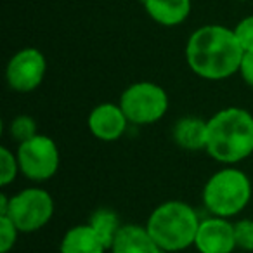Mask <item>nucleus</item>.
Masks as SVG:
<instances>
[{"label": "nucleus", "mask_w": 253, "mask_h": 253, "mask_svg": "<svg viewBox=\"0 0 253 253\" xmlns=\"http://www.w3.org/2000/svg\"><path fill=\"white\" fill-rule=\"evenodd\" d=\"M120 106L130 123L151 125L165 116L169 109V95L165 88L153 82H137L123 90Z\"/></svg>", "instance_id": "5"}, {"label": "nucleus", "mask_w": 253, "mask_h": 253, "mask_svg": "<svg viewBox=\"0 0 253 253\" xmlns=\"http://www.w3.org/2000/svg\"><path fill=\"white\" fill-rule=\"evenodd\" d=\"M149 18L163 26H177L191 12V0H141Z\"/></svg>", "instance_id": "14"}, {"label": "nucleus", "mask_w": 253, "mask_h": 253, "mask_svg": "<svg viewBox=\"0 0 253 253\" xmlns=\"http://www.w3.org/2000/svg\"><path fill=\"white\" fill-rule=\"evenodd\" d=\"M200 222L193 207L170 200L153 210L146 227L163 252H180L194 245Z\"/></svg>", "instance_id": "3"}, {"label": "nucleus", "mask_w": 253, "mask_h": 253, "mask_svg": "<svg viewBox=\"0 0 253 253\" xmlns=\"http://www.w3.org/2000/svg\"><path fill=\"white\" fill-rule=\"evenodd\" d=\"M88 225L97 232V236L104 241L108 250H111L113 241H115L116 234H118L120 227L123 224L120 222V217L116 211L109 210V208H99L90 215Z\"/></svg>", "instance_id": "15"}, {"label": "nucleus", "mask_w": 253, "mask_h": 253, "mask_svg": "<svg viewBox=\"0 0 253 253\" xmlns=\"http://www.w3.org/2000/svg\"><path fill=\"white\" fill-rule=\"evenodd\" d=\"M194 246L200 253H232L236 246L234 224L224 217L205 218L200 222Z\"/></svg>", "instance_id": "9"}, {"label": "nucleus", "mask_w": 253, "mask_h": 253, "mask_svg": "<svg viewBox=\"0 0 253 253\" xmlns=\"http://www.w3.org/2000/svg\"><path fill=\"white\" fill-rule=\"evenodd\" d=\"M18 172H21L19 170L18 156L9 148L2 146L0 148V184H2V187L9 186L16 179Z\"/></svg>", "instance_id": "16"}, {"label": "nucleus", "mask_w": 253, "mask_h": 253, "mask_svg": "<svg viewBox=\"0 0 253 253\" xmlns=\"http://www.w3.org/2000/svg\"><path fill=\"white\" fill-rule=\"evenodd\" d=\"M207 151L215 162L234 165L253 153V115L243 108L217 111L207 125Z\"/></svg>", "instance_id": "2"}, {"label": "nucleus", "mask_w": 253, "mask_h": 253, "mask_svg": "<svg viewBox=\"0 0 253 253\" xmlns=\"http://www.w3.org/2000/svg\"><path fill=\"white\" fill-rule=\"evenodd\" d=\"M87 123L88 130L94 137L104 142H113L125 134L128 118L125 116L120 104L102 102L90 111Z\"/></svg>", "instance_id": "10"}, {"label": "nucleus", "mask_w": 253, "mask_h": 253, "mask_svg": "<svg viewBox=\"0 0 253 253\" xmlns=\"http://www.w3.org/2000/svg\"><path fill=\"white\" fill-rule=\"evenodd\" d=\"M9 210V198L4 193L0 194V215H7Z\"/></svg>", "instance_id": "22"}, {"label": "nucleus", "mask_w": 253, "mask_h": 253, "mask_svg": "<svg viewBox=\"0 0 253 253\" xmlns=\"http://www.w3.org/2000/svg\"><path fill=\"white\" fill-rule=\"evenodd\" d=\"M239 73H241L243 80L253 87V52H245L241 59V66H239Z\"/></svg>", "instance_id": "21"}, {"label": "nucleus", "mask_w": 253, "mask_h": 253, "mask_svg": "<svg viewBox=\"0 0 253 253\" xmlns=\"http://www.w3.org/2000/svg\"><path fill=\"white\" fill-rule=\"evenodd\" d=\"M252 200V182L238 169H222L208 179L203 187V203L211 215L231 218L248 207Z\"/></svg>", "instance_id": "4"}, {"label": "nucleus", "mask_w": 253, "mask_h": 253, "mask_svg": "<svg viewBox=\"0 0 253 253\" xmlns=\"http://www.w3.org/2000/svg\"><path fill=\"white\" fill-rule=\"evenodd\" d=\"M245 50L234 30L208 25L198 28L186 45V61L194 75L205 80H225L239 71Z\"/></svg>", "instance_id": "1"}, {"label": "nucleus", "mask_w": 253, "mask_h": 253, "mask_svg": "<svg viewBox=\"0 0 253 253\" xmlns=\"http://www.w3.org/2000/svg\"><path fill=\"white\" fill-rule=\"evenodd\" d=\"M9 134L12 139L21 144V142L28 141V139L37 135V123L32 116L28 115H19L18 118H14L9 125Z\"/></svg>", "instance_id": "17"}, {"label": "nucleus", "mask_w": 253, "mask_h": 253, "mask_svg": "<svg viewBox=\"0 0 253 253\" xmlns=\"http://www.w3.org/2000/svg\"><path fill=\"white\" fill-rule=\"evenodd\" d=\"M111 253H163V250L153 239L146 225L125 224L120 227L113 241Z\"/></svg>", "instance_id": "11"}, {"label": "nucleus", "mask_w": 253, "mask_h": 253, "mask_svg": "<svg viewBox=\"0 0 253 253\" xmlns=\"http://www.w3.org/2000/svg\"><path fill=\"white\" fill-rule=\"evenodd\" d=\"M16 156L23 175L35 182L49 180L59 169V149L56 142L47 135L37 134L35 137L21 142Z\"/></svg>", "instance_id": "7"}, {"label": "nucleus", "mask_w": 253, "mask_h": 253, "mask_svg": "<svg viewBox=\"0 0 253 253\" xmlns=\"http://www.w3.org/2000/svg\"><path fill=\"white\" fill-rule=\"evenodd\" d=\"M108 246L104 245L97 232L88 224H80L66 231L61 239V253H104Z\"/></svg>", "instance_id": "12"}, {"label": "nucleus", "mask_w": 253, "mask_h": 253, "mask_svg": "<svg viewBox=\"0 0 253 253\" xmlns=\"http://www.w3.org/2000/svg\"><path fill=\"white\" fill-rule=\"evenodd\" d=\"M18 232L19 229L7 215H0V253H9L14 248Z\"/></svg>", "instance_id": "18"}, {"label": "nucleus", "mask_w": 253, "mask_h": 253, "mask_svg": "<svg viewBox=\"0 0 253 253\" xmlns=\"http://www.w3.org/2000/svg\"><path fill=\"white\" fill-rule=\"evenodd\" d=\"M45 70V56L35 47H26L11 57L5 68V78L12 90L33 92L43 82Z\"/></svg>", "instance_id": "8"}, {"label": "nucleus", "mask_w": 253, "mask_h": 253, "mask_svg": "<svg viewBox=\"0 0 253 253\" xmlns=\"http://www.w3.org/2000/svg\"><path fill=\"white\" fill-rule=\"evenodd\" d=\"M236 39L245 52H253V16H248L238 23L234 30Z\"/></svg>", "instance_id": "20"}, {"label": "nucleus", "mask_w": 253, "mask_h": 253, "mask_svg": "<svg viewBox=\"0 0 253 253\" xmlns=\"http://www.w3.org/2000/svg\"><path fill=\"white\" fill-rule=\"evenodd\" d=\"M207 125L208 122L198 116H184L173 125V141L187 151L207 149Z\"/></svg>", "instance_id": "13"}, {"label": "nucleus", "mask_w": 253, "mask_h": 253, "mask_svg": "<svg viewBox=\"0 0 253 253\" xmlns=\"http://www.w3.org/2000/svg\"><path fill=\"white\" fill-rule=\"evenodd\" d=\"M236 246L245 252H253V220L243 218L234 224Z\"/></svg>", "instance_id": "19"}, {"label": "nucleus", "mask_w": 253, "mask_h": 253, "mask_svg": "<svg viewBox=\"0 0 253 253\" xmlns=\"http://www.w3.org/2000/svg\"><path fill=\"white\" fill-rule=\"evenodd\" d=\"M54 213V200L42 187H28L9 198L7 217L19 232H35L49 224Z\"/></svg>", "instance_id": "6"}]
</instances>
